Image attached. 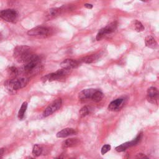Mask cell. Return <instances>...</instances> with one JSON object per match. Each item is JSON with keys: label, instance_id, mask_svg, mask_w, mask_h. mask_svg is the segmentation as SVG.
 Wrapping results in <instances>:
<instances>
[{"label": "cell", "instance_id": "6da1fadb", "mask_svg": "<svg viewBox=\"0 0 159 159\" xmlns=\"http://www.w3.org/2000/svg\"><path fill=\"white\" fill-rule=\"evenodd\" d=\"M35 56L31 48L26 45L17 46L14 50V57L19 63L26 64Z\"/></svg>", "mask_w": 159, "mask_h": 159}, {"label": "cell", "instance_id": "7a4b0ae2", "mask_svg": "<svg viewBox=\"0 0 159 159\" xmlns=\"http://www.w3.org/2000/svg\"><path fill=\"white\" fill-rule=\"evenodd\" d=\"M42 68L40 58L36 55L32 59L26 64L24 67V71L28 74L36 75L39 73Z\"/></svg>", "mask_w": 159, "mask_h": 159}, {"label": "cell", "instance_id": "3957f363", "mask_svg": "<svg viewBox=\"0 0 159 159\" xmlns=\"http://www.w3.org/2000/svg\"><path fill=\"white\" fill-rule=\"evenodd\" d=\"M29 79L26 77H20L10 80L6 85L7 88L11 91H16L24 88L28 83Z\"/></svg>", "mask_w": 159, "mask_h": 159}, {"label": "cell", "instance_id": "277c9868", "mask_svg": "<svg viewBox=\"0 0 159 159\" xmlns=\"http://www.w3.org/2000/svg\"><path fill=\"white\" fill-rule=\"evenodd\" d=\"M71 71H72V70L62 68V69L59 70L58 71H57L54 73L47 75L46 76L44 77L42 80L45 82H46V81L50 82V81H53V80L62 79V78H65V77L68 76L69 75H70V73H71Z\"/></svg>", "mask_w": 159, "mask_h": 159}, {"label": "cell", "instance_id": "5b68a950", "mask_svg": "<svg viewBox=\"0 0 159 159\" xmlns=\"http://www.w3.org/2000/svg\"><path fill=\"white\" fill-rule=\"evenodd\" d=\"M0 18L9 23H15L18 18V13L15 10L7 9L0 12Z\"/></svg>", "mask_w": 159, "mask_h": 159}, {"label": "cell", "instance_id": "8992f818", "mask_svg": "<svg viewBox=\"0 0 159 159\" xmlns=\"http://www.w3.org/2000/svg\"><path fill=\"white\" fill-rule=\"evenodd\" d=\"M27 34L30 36H34L40 38H45L49 36L50 29L45 27L37 26L34 27L27 32Z\"/></svg>", "mask_w": 159, "mask_h": 159}, {"label": "cell", "instance_id": "52a82bcc", "mask_svg": "<svg viewBox=\"0 0 159 159\" xmlns=\"http://www.w3.org/2000/svg\"><path fill=\"white\" fill-rule=\"evenodd\" d=\"M62 101L61 98L56 99L45 110V111L43 113V116L47 117L52 115L53 113H55L56 111H57L58 110L61 108V107H62Z\"/></svg>", "mask_w": 159, "mask_h": 159}, {"label": "cell", "instance_id": "ba28073f", "mask_svg": "<svg viewBox=\"0 0 159 159\" xmlns=\"http://www.w3.org/2000/svg\"><path fill=\"white\" fill-rule=\"evenodd\" d=\"M124 103V99H116L110 103L108 106V110L111 111H118L123 107Z\"/></svg>", "mask_w": 159, "mask_h": 159}, {"label": "cell", "instance_id": "9c48e42d", "mask_svg": "<svg viewBox=\"0 0 159 159\" xmlns=\"http://www.w3.org/2000/svg\"><path fill=\"white\" fill-rule=\"evenodd\" d=\"M158 98V91L157 88L151 86L147 90V99L148 101L153 104L157 102Z\"/></svg>", "mask_w": 159, "mask_h": 159}, {"label": "cell", "instance_id": "30bf717a", "mask_svg": "<svg viewBox=\"0 0 159 159\" xmlns=\"http://www.w3.org/2000/svg\"><path fill=\"white\" fill-rule=\"evenodd\" d=\"M62 11V8H51L48 10L45 14V18L47 20H51L54 19L58 16H59Z\"/></svg>", "mask_w": 159, "mask_h": 159}, {"label": "cell", "instance_id": "8fae6325", "mask_svg": "<svg viewBox=\"0 0 159 159\" xmlns=\"http://www.w3.org/2000/svg\"><path fill=\"white\" fill-rule=\"evenodd\" d=\"M79 65H80V62L73 59H66L61 64V66L62 68L67 69L70 70L76 69Z\"/></svg>", "mask_w": 159, "mask_h": 159}, {"label": "cell", "instance_id": "7c38bea8", "mask_svg": "<svg viewBox=\"0 0 159 159\" xmlns=\"http://www.w3.org/2000/svg\"><path fill=\"white\" fill-rule=\"evenodd\" d=\"M96 91V89H85L80 91L78 94V98L80 99H86L91 98L94 93Z\"/></svg>", "mask_w": 159, "mask_h": 159}, {"label": "cell", "instance_id": "4fadbf2b", "mask_svg": "<svg viewBox=\"0 0 159 159\" xmlns=\"http://www.w3.org/2000/svg\"><path fill=\"white\" fill-rule=\"evenodd\" d=\"M80 143V140L77 138L68 139L62 142V147L64 149L73 147L79 145Z\"/></svg>", "mask_w": 159, "mask_h": 159}, {"label": "cell", "instance_id": "5bb4252c", "mask_svg": "<svg viewBox=\"0 0 159 159\" xmlns=\"http://www.w3.org/2000/svg\"><path fill=\"white\" fill-rule=\"evenodd\" d=\"M77 134V131L73 128H65L59 131L57 134V137L59 138H65L70 136L75 135Z\"/></svg>", "mask_w": 159, "mask_h": 159}, {"label": "cell", "instance_id": "9a60e30c", "mask_svg": "<svg viewBox=\"0 0 159 159\" xmlns=\"http://www.w3.org/2000/svg\"><path fill=\"white\" fill-rule=\"evenodd\" d=\"M117 26H118V23H117V22L115 21V22L110 23V24H108L105 27L102 28V29L106 36L107 34H112L113 32H114L116 31V29H117Z\"/></svg>", "mask_w": 159, "mask_h": 159}, {"label": "cell", "instance_id": "2e32d148", "mask_svg": "<svg viewBox=\"0 0 159 159\" xmlns=\"http://www.w3.org/2000/svg\"><path fill=\"white\" fill-rule=\"evenodd\" d=\"M145 45L149 48H156L158 46V44L155 39L151 36H148L145 39Z\"/></svg>", "mask_w": 159, "mask_h": 159}, {"label": "cell", "instance_id": "e0dca14e", "mask_svg": "<svg viewBox=\"0 0 159 159\" xmlns=\"http://www.w3.org/2000/svg\"><path fill=\"white\" fill-rule=\"evenodd\" d=\"M131 27L137 32H142L145 29L143 24L138 20H134L131 23Z\"/></svg>", "mask_w": 159, "mask_h": 159}, {"label": "cell", "instance_id": "ac0fdd59", "mask_svg": "<svg viewBox=\"0 0 159 159\" xmlns=\"http://www.w3.org/2000/svg\"><path fill=\"white\" fill-rule=\"evenodd\" d=\"M99 55L93 54V55L88 56H86V57L83 58L81 60V61L84 63H86V64H91V63L96 62L99 59Z\"/></svg>", "mask_w": 159, "mask_h": 159}, {"label": "cell", "instance_id": "d6986e66", "mask_svg": "<svg viewBox=\"0 0 159 159\" xmlns=\"http://www.w3.org/2000/svg\"><path fill=\"white\" fill-rule=\"evenodd\" d=\"M103 97H104L103 93L98 90H96V91L94 93L91 99L94 102H99L102 100Z\"/></svg>", "mask_w": 159, "mask_h": 159}, {"label": "cell", "instance_id": "ffe728a7", "mask_svg": "<svg viewBox=\"0 0 159 159\" xmlns=\"http://www.w3.org/2000/svg\"><path fill=\"white\" fill-rule=\"evenodd\" d=\"M27 108V102H24L23 103V104L21 105V108H20V110L19 111V113H18V118L19 119L21 120V119H23Z\"/></svg>", "mask_w": 159, "mask_h": 159}, {"label": "cell", "instance_id": "44dd1931", "mask_svg": "<svg viewBox=\"0 0 159 159\" xmlns=\"http://www.w3.org/2000/svg\"><path fill=\"white\" fill-rule=\"evenodd\" d=\"M131 144H130V142H125L118 147H116V150L118 152H124L125 151L126 149H128V148L131 147Z\"/></svg>", "mask_w": 159, "mask_h": 159}, {"label": "cell", "instance_id": "7402d4cb", "mask_svg": "<svg viewBox=\"0 0 159 159\" xmlns=\"http://www.w3.org/2000/svg\"><path fill=\"white\" fill-rule=\"evenodd\" d=\"M42 152V147L40 145L38 144H36L34 145L32 149V154L34 156L38 157L41 155Z\"/></svg>", "mask_w": 159, "mask_h": 159}, {"label": "cell", "instance_id": "603a6c76", "mask_svg": "<svg viewBox=\"0 0 159 159\" xmlns=\"http://www.w3.org/2000/svg\"><path fill=\"white\" fill-rule=\"evenodd\" d=\"M90 112V110L89 108V107H83V108H82V109L80 111V115L81 117H85L87 115H89Z\"/></svg>", "mask_w": 159, "mask_h": 159}, {"label": "cell", "instance_id": "cb8c5ba5", "mask_svg": "<svg viewBox=\"0 0 159 159\" xmlns=\"http://www.w3.org/2000/svg\"><path fill=\"white\" fill-rule=\"evenodd\" d=\"M142 134L140 133L133 140L130 141V144H131V146H134L136 145H137V144H139L140 142V141L142 139Z\"/></svg>", "mask_w": 159, "mask_h": 159}, {"label": "cell", "instance_id": "d4e9b609", "mask_svg": "<svg viewBox=\"0 0 159 159\" xmlns=\"http://www.w3.org/2000/svg\"><path fill=\"white\" fill-rule=\"evenodd\" d=\"M111 145L109 144H107L104 145L103 146V147L101 148V153L102 155H104L105 153H107L108 152H109L111 150Z\"/></svg>", "mask_w": 159, "mask_h": 159}, {"label": "cell", "instance_id": "484cf974", "mask_svg": "<svg viewBox=\"0 0 159 159\" xmlns=\"http://www.w3.org/2000/svg\"><path fill=\"white\" fill-rule=\"evenodd\" d=\"M5 149L4 148H0V158H2L4 154Z\"/></svg>", "mask_w": 159, "mask_h": 159}, {"label": "cell", "instance_id": "4316f807", "mask_svg": "<svg viewBox=\"0 0 159 159\" xmlns=\"http://www.w3.org/2000/svg\"><path fill=\"white\" fill-rule=\"evenodd\" d=\"M137 158H147L146 156H145V155H144L143 153H138L137 155L136 156Z\"/></svg>", "mask_w": 159, "mask_h": 159}, {"label": "cell", "instance_id": "83f0119b", "mask_svg": "<svg viewBox=\"0 0 159 159\" xmlns=\"http://www.w3.org/2000/svg\"><path fill=\"white\" fill-rule=\"evenodd\" d=\"M85 6L88 9H91L93 8V5L91 4H85Z\"/></svg>", "mask_w": 159, "mask_h": 159}, {"label": "cell", "instance_id": "f1b7e54d", "mask_svg": "<svg viewBox=\"0 0 159 159\" xmlns=\"http://www.w3.org/2000/svg\"><path fill=\"white\" fill-rule=\"evenodd\" d=\"M140 1H142L143 2H147L150 1V0H140Z\"/></svg>", "mask_w": 159, "mask_h": 159}]
</instances>
